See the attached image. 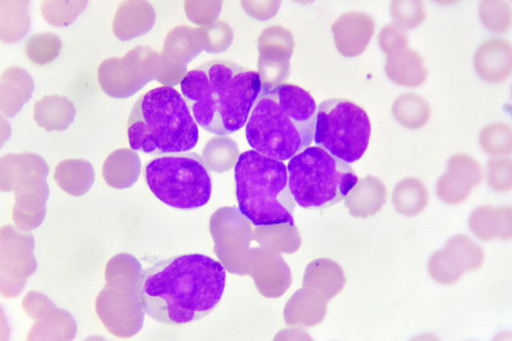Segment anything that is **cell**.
<instances>
[{"mask_svg":"<svg viewBox=\"0 0 512 341\" xmlns=\"http://www.w3.org/2000/svg\"><path fill=\"white\" fill-rule=\"evenodd\" d=\"M226 272L216 259L192 253L163 259L147 268L139 283V300L152 319L171 326L196 322L222 299Z\"/></svg>","mask_w":512,"mask_h":341,"instance_id":"obj_1","label":"cell"},{"mask_svg":"<svg viewBox=\"0 0 512 341\" xmlns=\"http://www.w3.org/2000/svg\"><path fill=\"white\" fill-rule=\"evenodd\" d=\"M263 84L258 72L212 61L188 72L180 90L198 126L216 136L245 127Z\"/></svg>","mask_w":512,"mask_h":341,"instance_id":"obj_2","label":"cell"},{"mask_svg":"<svg viewBox=\"0 0 512 341\" xmlns=\"http://www.w3.org/2000/svg\"><path fill=\"white\" fill-rule=\"evenodd\" d=\"M318 106L305 89L292 84L263 85L245 125L252 150L287 162L314 141Z\"/></svg>","mask_w":512,"mask_h":341,"instance_id":"obj_3","label":"cell"},{"mask_svg":"<svg viewBox=\"0 0 512 341\" xmlns=\"http://www.w3.org/2000/svg\"><path fill=\"white\" fill-rule=\"evenodd\" d=\"M131 149L161 156L192 151L199 127L176 89L163 86L142 95L135 103L127 126Z\"/></svg>","mask_w":512,"mask_h":341,"instance_id":"obj_4","label":"cell"},{"mask_svg":"<svg viewBox=\"0 0 512 341\" xmlns=\"http://www.w3.org/2000/svg\"><path fill=\"white\" fill-rule=\"evenodd\" d=\"M239 212L255 227L295 226L296 202L287 165L254 150L239 155L235 168Z\"/></svg>","mask_w":512,"mask_h":341,"instance_id":"obj_5","label":"cell"},{"mask_svg":"<svg viewBox=\"0 0 512 341\" xmlns=\"http://www.w3.org/2000/svg\"><path fill=\"white\" fill-rule=\"evenodd\" d=\"M287 167L293 198L307 210L325 209L342 202L359 181L350 164L319 146L306 148Z\"/></svg>","mask_w":512,"mask_h":341,"instance_id":"obj_6","label":"cell"},{"mask_svg":"<svg viewBox=\"0 0 512 341\" xmlns=\"http://www.w3.org/2000/svg\"><path fill=\"white\" fill-rule=\"evenodd\" d=\"M144 178L151 193L174 209L196 210L211 198L210 171L203 158L191 151L150 160L144 168Z\"/></svg>","mask_w":512,"mask_h":341,"instance_id":"obj_7","label":"cell"},{"mask_svg":"<svg viewBox=\"0 0 512 341\" xmlns=\"http://www.w3.org/2000/svg\"><path fill=\"white\" fill-rule=\"evenodd\" d=\"M372 123L367 112L347 99H331L318 106L314 141L347 164L358 162L369 148Z\"/></svg>","mask_w":512,"mask_h":341,"instance_id":"obj_8","label":"cell"},{"mask_svg":"<svg viewBox=\"0 0 512 341\" xmlns=\"http://www.w3.org/2000/svg\"><path fill=\"white\" fill-rule=\"evenodd\" d=\"M156 53L137 47L123 58L104 61L98 70L101 89L114 99H127L153 79Z\"/></svg>","mask_w":512,"mask_h":341,"instance_id":"obj_9","label":"cell"},{"mask_svg":"<svg viewBox=\"0 0 512 341\" xmlns=\"http://www.w3.org/2000/svg\"><path fill=\"white\" fill-rule=\"evenodd\" d=\"M482 180L483 172L477 161L467 155H455L449 159L446 173L437 182V195L447 204H460Z\"/></svg>","mask_w":512,"mask_h":341,"instance_id":"obj_10","label":"cell"},{"mask_svg":"<svg viewBox=\"0 0 512 341\" xmlns=\"http://www.w3.org/2000/svg\"><path fill=\"white\" fill-rule=\"evenodd\" d=\"M512 52L508 41L491 39L483 43L474 56L477 75L490 84H501L511 75Z\"/></svg>","mask_w":512,"mask_h":341,"instance_id":"obj_11","label":"cell"},{"mask_svg":"<svg viewBox=\"0 0 512 341\" xmlns=\"http://www.w3.org/2000/svg\"><path fill=\"white\" fill-rule=\"evenodd\" d=\"M333 30L340 52L345 56L355 57L363 53L370 43L375 32V23L367 14L349 13L335 24Z\"/></svg>","mask_w":512,"mask_h":341,"instance_id":"obj_12","label":"cell"},{"mask_svg":"<svg viewBox=\"0 0 512 341\" xmlns=\"http://www.w3.org/2000/svg\"><path fill=\"white\" fill-rule=\"evenodd\" d=\"M385 72L393 83L409 88L423 85L428 77L423 58L409 48L388 55Z\"/></svg>","mask_w":512,"mask_h":341,"instance_id":"obj_13","label":"cell"},{"mask_svg":"<svg viewBox=\"0 0 512 341\" xmlns=\"http://www.w3.org/2000/svg\"><path fill=\"white\" fill-rule=\"evenodd\" d=\"M511 208H493L483 206L475 209L469 219V226L479 238H506L510 234Z\"/></svg>","mask_w":512,"mask_h":341,"instance_id":"obj_14","label":"cell"},{"mask_svg":"<svg viewBox=\"0 0 512 341\" xmlns=\"http://www.w3.org/2000/svg\"><path fill=\"white\" fill-rule=\"evenodd\" d=\"M392 200L398 213L413 217L427 207L429 194L421 181L408 178L396 185Z\"/></svg>","mask_w":512,"mask_h":341,"instance_id":"obj_15","label":"cell"},{"mask_svg":"<svg viewBox=\"0 0 512 341\" xmlns=\"http://www.w3.org/2000/svg\"><path fill=\"white\" fill-rule=\"evenodd\" d=\"M392 112L399 124L411 130L424 127L431 116V109L426 100L411 93L398 97L393 104Z\"/></svg>","mask_w":512,"mask_h":341,"instance_id":"obj_16","label":"cell"},{"mask_svg":"<svg viewBox=\"0 0 512 341\" xmlns=\"http://www.w3.org/2000/svg\"><path fill=\"white\" fill-rule=\"evenodd\" d=\"M145 6L140 2H125L119 7L113 28L119 40L128 41L147 32L142 21Z\"/></svg>","mask_w":512,"mask_h":341,"instance_id":"obj_17","label":"cell"},{"mask_svg":"<svg viewBox=\"0 0 512 341\" xmlns=\"http://www.w3.org/2000/svg\"><path fill=\"white\" fill-rule=\"evenodd\" d=\"M484 152L490 156H506L511 153V129L503 123H494L484 128L479 138Z\"/></svg>","mask_w":512,"mask_h":341,"instance_id":"obj_18","label":"cell"},{"mask_svg":"<svg viewBox=\"0 0 512 341\" xmlns=\"http://www.w3.org/2000/svg\"><path fill=\"white\" fill-rule=\"evenodd\" d=\"M62 43L52 33L37 34L26 45V53L31 61L38 65L53 62L60 54Z\"/></svg>","mask_w":512,"mask_h":341,"instance_id":"obj_19","label":"cell"},{"mask_svg":"<svg viewBox=\"0 0 512 341\" xmlns=\"http://www.w3.org/2000/svg\"><path fill=\"white\" fill-rule=\"evenodd\" d=\"M479 18L484 27L495 33H505L511 26V8L503 2H482Z\"/></svg>","mask_w":512,"mask_h":341,"instance_id":"obj_20","label":"cell"},{"mask_svg":"<svg viewBox=\"0 0 512 341\" xmlns=\"http://www.w3.org/2000/svg\"><path fill=\"white\" fill-rule=\"evenodd\" d=\"M391 16L402 30H414L426 20V6L423 2H392Z\"/></svg>","mask_w":512,"mask_h":341,"instance_id":"obj_21","label":"cell"},{"mask_svg":"<svg viewBox=\"0 0 512 341\" xmlns=\"http://www.w3.org/2000/svg\"><path fill=\"white\" fill-rule=\"evenodd\" d=\"M487 170V182L490 188L498 192H507L511 189V161L509 159L491 160Z\"/></svg>","mask_w":512,"mask_h":341,"instance_id":"obj_22","label":"cell"},{"mask_svg":"<svg viewBox=\"0 0 512 341\" xmlns=\"http://www.w3.org/2000/svg\"><path fill=\"white\" fill-rule=\"evenodd\" d=\"M379 45L382 51L388 56L400 49L408 48L409 39L404 30L396 24L385 26L379 35Z\"/></svg>","mask_w":512,"mask_h":341,"instance_id":"obj_23","label":"cell"}]
</instances>
